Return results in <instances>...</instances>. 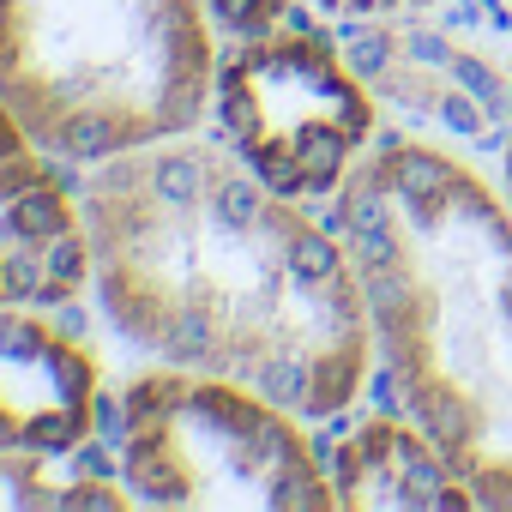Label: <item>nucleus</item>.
Returning a JSON list of instances; mask_svg holds the SVG:
<instances>
[{"label":"nucleus","mask_w":512,"mask_h":512,"mask_svg":"<svg viewBox=\"0 0 512 512\" xmlns=\"http://www.w3.org/2000/svg\"><path fill=\"white\" fill-rule=\"evenodd\" d=\"M326 13H356V19H380V13H410V7H428V0H314Z\"/></svg>","instance_id":"obj_11"},{"label":"nucleus","mask_w":512,"mask_h":512,"mask_svg":"<svg viewBox=\"0 0 512 512\" xmlns=\"http://www.w3.org/2000/svg\"><path fill=\"white\" fill-rule=\"evenodd\" d=\"M308 416L205 368H151L121 386V482L145 506H338L332 470L302 434Z\"/></svg>","instance_id":"obj_4"},{"label":"nucleus","mask_w":512,"mask_h":512,"mask_svg":"<svg viewBox=\"0 0 512 512\" xmlns=\"http://www.w3.org/2000/svg\"><path fill=\"white\" fill-rule=\"evenodd\" d=\"M205 7L229 25V31H266L290 13V0H205Z\"/></svg>","instance_id":"obj_10"},{"label":"nucleus","mask_w":512,"mask_h":512,"mask_svg":"<svg viewBox=\"0 0 512 512\" xmlns=\"http://www.w3.org/2000/svg\"><path fill=\"white\" fill-rule=\"evenodd\" d=\"M211 109L223 145L290 199L338 193L374 145V97L344 55L302 25L235 31L217 55Z\"/></svg>","instance_id":"obj_5"},{"label":"nucleus","mask_w":512,"mask_h":512,"mask_svg":"<svg viewBox=\"0 0 512 512\" xmlns=\"http://www.w3.org/2000/svg\"><path fill=\"white\" fill-rule=\"evenodd\" d=\"M127 506H133L127 482L61 470L55 452L0 446V512H127Z\"/></svg>","instance_id":"obj_9"},{"label":"nucleus","mask_w":512,"mask_h":512,"mask_svg":"<svg viewBox=\"0 0 512 512\" xmlns=\"http://www.w3.org/2000/svg\"><path fill=\"white\" fill-rule=\"evenodd\" d=\"M205 0H0V103L61 163H103L211 109Z\"/></svg>","instance_id":"obj_3"},{"label":"nucleus","mask_w":512,"mask_h":512,"mask_svg":"<svg viewBox=\"0 0 512 512\" xmlns=\"http://www.w3.org/2000/svg\"><path fill=\"white\" fill-rule=\"evenodd\" d=\"M506 193H512V91H506Z\"/></svg>","instance_id":"obj_12"},{"label":"nucleus","mask_w":512,"mask_h":512,"mask_svg":"<svg viewBox=\"0 0 512 512\" xmlns=\"http://www.w3.org/2000/svg\"><path fill=\"white\" fill-rule=\"evenodd\" d=\"M79 211L91 290L139 350L229 374L308 422L338 416L368 386L374 320L344 235L266 187L229 145L175 133L103 157Z\"/></svg>","instance_id":"obj_1"},{"label":"nucleus","mask_w":512,"mask_h":512,"mask_svg":"<svg viewBox=\"0 0 512 512\" xmlns=\"http://www.w3.org/2000/svg\"><path fill=\"white\" fill-rule=\"evenodd\" d=\"M332 494L350 512H470L476 494L410 416H362L332 446Z\"/></svg>","instance_id":"obj_8"},{"label":"nucleus","mask_w":512,"mask_h":512,"mask_svg":"<svg viewBox=\"0 0 512 512\" xmlns=\"http://www.w3.org/2000/svg\"><path fill=\"white\" fill-rule=\"evenodd\" d=\"M91 284V235L79 193L49 151L0 103V302L61 308Z\"/></svg>","instance_id":"obj_6"},{"label":"nucleus","mask_w":512,"mask_h":512,"mask_svg":"<svg viewBox=\"0 0 512 512\" xmlns=\"http://www.w3.org/2000/svg\"><path fill=\"white\" fill-rule=\"evenodd\" d=\"M338 235L398 410L476 506L512 512V199L452 145L374 139L338 187Z\"/></svg>","instance_id":"obj_2"},{"label":"nucleus","mask_w":512,"mask_h":512,"mask_svg":"<svg viewBox=\"0 0 512 512\" xmlns=\"http://www.w3.org/2000/svg\"><path fill=\"white\" fill-rule=\"evenodd\" d=\"M97 428L91 350L31 302H0V446L79 452Z\"/></svg>","instance_id":"obj_7"}]
</instances>
